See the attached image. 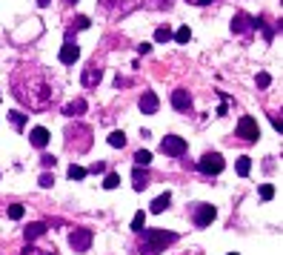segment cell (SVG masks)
Listing matches in <instances>:
<instances>
[{
  "label": "cell",
  "mask_w": 283,
  "mask_h": 255,
  "mask_svg": "<svg viewBox=\"0 0 283 255\" xmlns=\"http://www.w3.org/2000/svg\"><path fill=\"white\" fill-rule=\"evenodd\" d=\"M12 95L29 112H46L60 98V86L51 78L49 69L37 66V63H20L12 72Z\"/></svg>",
  "instance_id": "6da1fadb"
},
{
  "label": "cell",
  "mask_w": 283,
  "mask_h": 255,
  "mask_svg": "<svg viewBox=\"0 0 283 255\" xmlns=\"http://www.w3.org/2000/svg\"><path fill=\"white\" fill-rule=\"evenodd\" d=\"M175 241H178L175 232H166V229H143L137 255H160L166 250V244H175Z\"/></svg>",
  "instance_id": "7a4b0ae2"
},
{
  "label": "cell",
  "mask_w": 283,
  "mask_h": 255,
  "mask_svg": "<svg viewBox=\"0 0 283 255\" xmlns=\"http://www.w3.org/2000/svg\"><path fill=\"white\" fill-rule=\"evenodd\" d=\"M98 6L106 17L117 20V17H126V15H132L134 9H140L143 0H98Z\"/></svg>",
  "instance_id": "3957f363"
},
{
  "label": "cell",
  "mask_w": 283,
  "mask_h": 255,
  "mask_svg": "<svg viewBox=\"0 0 283 255\" xmlns=\"http://www.w3.org/2000/svg\"><path fill=\"white\" fill-rule=\"evenodd\" d=\"M198 170L203 172V175H220V172L226 170V161H223V155H217V152H206L200 158Z\"/></svg>",
  "instance_id": "277c9868"
},
{
  "label": "cell",
  "mask_w": 283,
  "mask_h": 255,
  "mask_svg": "<svg viewBox=\"0 0 283 255\" xmlns=\"http://www.w3.org/2000/svg\"><path fill=\"white\" fill-rule=\"evenodd\" d=\"M237 135L243 138V141H257V138H260L257 120L252 118V115H243V118L237 120Z\"/></svg>",
  "instance_id": "5b68a950"
},
{
  "label": "cell",
  "mask_w": 283,
  "mask_h": 255,
  "mask_svg": "<svg viewBox=\"0 0 283 255\" xmlns=\"http://www.w3.org/2000/svg\"><path fill=\"white\" fill-rule=\"evenodd\" d=\"M69 244L77 250V253H86L92 247V229H83V227H75L69 232Z\"/></svg>",
  "instance_id": "8992f818"
},
{
  "label": "cell",
  "mask_w": 283,
  "mask_h": 255,
  "mask_svg": "<svg viewBox=\"0 0 283 255\" xmlns=\"http://www.w3.org/2000/svg\"><path fill=\"white\" fill-rule=\"evenodd\" d=\"M160 152L163 155H172V158H180L186 152V141L180 135H166L160 141Z\"/></svg>",
  "instance_id": "52a82bcc"
},
{
  "label": "cell",
  "mask_w": 283,
  "mask_h": 255,
  "mask_svg": "<svg viewBox=\"0 0 283 255\" xmlns=\"http://www.w3.org/2000/svg\"><path fill=\"white\" fill-rule=\"evenodd\" d=\"M215 218H217V209L212 204H200L198 209H195V224H198V227H209Z\"/></svg>",
  "instance_id": "ba28073f"
},
{
  "label": "cell",
  "mask_w": 283,
  "mask_h": 255,
  "mask_svg": "<svg viewBox=\"0 0 283 255\" xmlns=\"http://www.w3.org/2000/svg\"><path fill=\"white\" fill-rule=\"evenodd\" d=\"M77 57H80V49H77V43H75V40H66V43L60 46V63L72 66V63H77Z\"/></svg>",
  "instance_id": "9c48e42d"
},
{
  "label": "cell",
  "mask_w": 283,
  "mask_h": 255,
  "mask_svg": "<svg viewBox=\"0 0 283 255\" xmlns=\"http://www.w3.org/2000/svg\"><path fill=\"white\" fill-rule=\"evenodd\" d=\"M172 106H175L178 112H189V109H192V95H189L186 89H175V92H172Z\"/></svg>",
  "instance_id": "30bf717a"
},
{
  "label": "cell",
  "mask_w": 283,
  "mask_h": 255,
  "mask_svg": "<svg viewBox=\"0 0 283 255\" xmlns=\"http://www.w3.org/2000/svg\"><path fill=\"white\" fill-rule=\"evenodd\" d=\"M100 78H103V69L100 66H86L83 75H80V84L89 86V89H95V86L100 84Z\"/></svg>",
  "instance_id": "8fae6325"
},
{
  "label": "cell",
  "mask_w": 283,
  "mask_h": 255,
  "mask_svg": "<svg viewBox=\"0 0 283 255\" xmlns=\"http://www.w3.org/2000/svg\"><path fill=\"white\" fill-rule=\"evenodd\" d=\"M46 232H49V224H46V221L26 224V229H23V235H26V241H34V238H40V235H46Z\"/></svg>",
  "instance_id": "7c38bea8"
},
{
  "label": "cell",
  "mask_w": 283,
  "mask_h": 255,
  "mask_svg": "<svg viewBox=\"0 0 283 255\" xmlns=\"http://www.w3.org/2000/svg\"><path fill=\"white\" fill-rule=\"evenodd\" d=\"M157 106H160V101H157V95L154 92H143V98H140V112H146V115H154L157 112Z\"/></svg>",
  "instance_id": "4fadbf2b"
},
{
  "label": "cell",
  "mask_w": 283,
  "mask_h": 255,
  "mask_svg": "<svg viewBox=\"0 0 283 255\" xmlns=\"http://www.w3.org/2000/svg\"><path fill=\"white\" fill-rule=\"evenodd\" d=\"M29 141H32V146L43 149V146L49 143V129H46V126H34L32 132H29Z\"/></svg>",
  "instance_id": "5bb4252c"
},
{
  "label": "cell",
  "mask_w": 283,
  "mask_h": 255,
  "mask_svg": "<svg viewBox=\"0 0 283 255\" xmlns=\"http://www.w3.org/2000/svg\"><path fill=\"white\" fill-rule=\"evenodd\" d=\"M63 115H69V118H80V115H86V101L83 98L69 101L66 106H63Z\"/></svg>",
  "instance_id": "9a60e30c"
},
{
  "label": "cell",
  "mask_w": 283,
  "mask_h": 255,
  "mask_svg": "<svg viewBox=\"0 0 283 255\" xmlns=\"http://www.w3.org/2000/svg\"><path fill=\"white\" fill-rule=\"evenodd\" d=\"M132 187H134V192H143V189L149 187V172L140 170V167H134V172H132Z\"/></svg>",
  "instance_id": "2e32d148"
},
{
  "label": "cell",
  "mask_w": 283,
  "mask_h": 255,
  "mask_svg": "<svg viewBox=\"0 0 283 255\" xmlns=\"http://www.w3.org/2000/svg\"><path fill=\"white\" fill-rule=\"evenodd\" d=\"M249 29H252V17L243 15V12H237V15L232 17V32L243 34V32H249Z\"/></svg>",
  "instance_id": "e0dca14e"
},
{
  "label": "cell",
  "mask_w": 283,
  "mask_h": 255,
  "mask_svg": "<svg viewBox=\"0 0 283 255\" xmlns=\"http://www.w3.org/2000/svg\"><path fill=\"white\" fill-rule=\"evenodd\" d=\"M172 204V195H169V192H163V195H157V198H154V201H152V212H154V215H157V212H163V209H166V206Z\"/></svg>",
  "instance_id": "ac0fdd59"
},
{
  "label": "cell",
  "mask_w": 283,
  "mask_h": 255,
  "mask_svg": "<svg viewBox=\"0 0 283 255\" xmlns=\"http://www.w3.org/2000/svg\"><path fill=\"white\" fill-rule=\"evenodd\" d=\"M172 40H178V43H189V40H192V29H189V26H180L178 32H172Z\"/></svg>",
  "instance_id": "d6986e66"
},
{
  "label": "cell",
  "mask_w": 283,
  "mask_h": 255,
  "mask_svg": "<svg viewBox=\"0 0 283 255\" xmlns=\"http://www.w3.org/2000/svg\"><path fill=\"white\" fill-rule=\"evenodd\" d=\"M134 164H137V167H149V164H152V152H149V149H137V152H134Z\"/></svg>",
  "instance_id": "ffe728a7"
},
{
  "label": "cell",
  "mask_w": 283,
  "mask_h": 255,
  "mask_svg": "<svg viewBox=\"0 0 283 255\" xmlns=\"http://www.w3.org/2000/svg\"><path fill=\"white\" fill-rule=\"evenodd\" d=\"M109 146L123 149V146H126V135H123V132H109Z\"/></svg>",
  "instance_id": "44dd1931"
},
{
  "label": "cell",
  "mask_w": 283,
  "mask_h": 255,
  "mask_svg": "<svg viewBox=\"0 0 283 255\" xmlns=\"http://www.w3.org/2000/svg\"><path fill=\"white\" fill-rule=\"evenodd\" d=\"M154 40H157V43L172 40V29H169V26H157V29H154Z\"/></svg>",
  "instance_id": "7402d4cb"
},
{
  "label": "cell",
  "mask_w": 283,
  "mask_h": 255,
  "mask_svg": "<svg viewBox=\"0 0 283 255\" xmlns=\"http://www.w3.org/2000/svg\"><path fill=\"white\" fill-rule=\"evenodd\" d=\"M132 229L134 232H143V229H146V212H137L132 218Z\"/></svg>",
  "instance_id": "603a6c76"
},
{
  "label": "cell",
  "mask_w": 283,
  "mask_h": 255,
  "mask_svg": "<svg viewBox=\"0 0 283 255\" xmlns=\"http://www.w3.org/2000/svg\"><path fill=\"white\" fill-rule=\"evenodd\" d=\"M249 170H252V161H249V158H240V161H237V175H240V178H246Z\"/></svg>",
  "instance_id": "cb8c5ba5"
},
{
  "label": "cell",
  "mask_w": 283,
  "mask_h": 255,
  "mask_svg": "<svg viewBox=\"0 0 283 255\" xmlns=\"http://www.w3.org/2000/svg\"><path fill=\"white\" fill-rule=\"evenodd\" d=\"M69 178H72V181H83V178H86V170H83V167H75V164H72V167H69Z\"/></svg>",
  "instance_id": "d4e9b609"
},
{
  "label": "cell",
  "mask_w": 283,
  "mask_h": 255,
  "mask_svg": "<svg viewBox=\"0 0 283 255\" xmlns=\"http://www.w3.org/2000/svg\"><path fill=\"white\" fill-rule=\"evenodd\" d=\"M255 84H257V89H269V84H272V75H269V72H260V75L255 78Z\"/></svg>",
  "instance_id": "484cf974"
},
{
  "label": "cell",
  "mask_w": 283,
  "mask_h": 255,
  "mask_svg": "<svg viewBox=\"0 0 283 255\" xmlns=\"http://www.w3.org/2000/svg\"><path fill=\"white\" fill-rule=\"evenodd\" d=\"M9 120L15 123L17 129H23V126H26V115H23V112H9Z\"/></svg>",
  "instance_id": "4316f807"
},
{
  "label": "cell",
  "mask_w": 283,
  "mask_h": 255,
  "mask_svg": "<svg viewBox=\"0 0 283 255\" xmlns=\"http://www.w3.org/2000/svg\"><path fill=\"white\" fill-rule=\"evenodd\" d=\"M117 184H120V175H117V172H109L106 181H103V187H106V189H115Z\"/></svg>",
  "instance_id": "83f0119b"
},
{
  "label": "cell",
  "mask_w": 283,
  "mask_h": 255,
  "mask_svg": "<svg viewBox=\"0 0 283 255\" xmlns=\"http://www.w3.org/2000/svg\"><path fill=\"white\" fill-rule=\"evenodd\" d=\"M23 212H26V209H23L20 204H12V206H9V218H12V221H20V218H23Z\"/></svg>",
  "instance_id": "f1b7e54d"
},
{
  "label": "cell",
  "mask_w": 283,
  "mask_h": 255,
  "mask_svg": "<svg viewBox=\"0 0 283 255\" xmlns=\"http://www.w3.org/2000/svg\"><path fill=\"white\" fill-rule=\"evenodd\" d=\"M260 198H263V201H272V198H275V187H272V184H263V187H260Z\"/></svg>",
  "instance_id": "f546056e"
},
{
  "label": "cell",
  "mask_w": 283,
  "mask_h": 255,
  "mask_svg": "<svg viewBox=\"0 0 283 255\" xmlns=\"http://www.w3.org/2000/svg\"><path fill=\"white\" fill-rule=\"evenodd\" d=\"M37 184H40V187H43V189H49L51 184H54V175H51V172H43V175H40V181H37Z\"/></svg>",
  "instance_id": "4dcf8cb0"
},
{
  "label": "cell",
  "mask_w": 283,
  "mask_h": 255,
  "mask_svg": "<svg viewBox=\"0 0 283 255\" xmlns=\"http://www.w3.org/2000/svg\"><path fill=\"white\" fill-rule=\"evenodd\" d=\"M20 255H57V253H49V250H37V247H26Z\"/></svg>",
  "instance_id": "1f68e13d"
},
{
  "label": "cell",
  "mask_w": 283,
  "mask_h": 255,
  "mask_svg": "<svg viewBox=\"0 0 283 255\" xmlns=\"http://www.w3.org/2000/svg\"><path fill=\"white\" fill-rule=\"evenodd\" d=\"M146 6H152V9H169L172 0H146Z\"/></svg>",
  "instance_id": "d6a6232c"
},
{
  "label": "cell",
  "mask_w": 283,
  "mask_h": 255,
  "mask_svg": "<svg viewBox=\"0 0 283 255\" xmlns=\"http://www.w3.org/2000/svg\"><path fill=\"white\" fill-rule=\"evenodd\" d=\"M89 23H92V20H89V17H77V20H75V29H89Z\"/></svg>",
  "instance_id": "836d02e7"
},
{
  "label": "cell",
  "mask_w": 283,
  "mask_h": 255,
  "mask_svg": "<svg viewBox=\"0 0 283 255\" xmlns=\"http://www.w3.org/2000/svg\"><path fill=\"white\" fill-rule=\"evenodd\" d=\"M103 170H106V164H103V161H95V164L89 167V172H95V175H98V172H103Z\"/></svg>",
  "instance_id": "e575fe53"
},
{
  "label": "cell",
  "mask_w": 283,
  "mask_h": 255,
  "mask_svg": "<svg viewBox=\"0 0 283 255\" xmlns=\"http://www.w3.org/2000/svg\"><path fill=\"white\" fill-rule=\"evenodd\" d=\"M115 86H117V89H126V86H129V78H120V75H117V78H115Z\"/></svg>",
  "instance_id": "d590c367"
},
{
  "label": "cell",
  "mask_w": 283,
  "mask_h": 255,
  "mask_svg": "<svg viewBox=\"0 0 283 255\" xmlns=\"http://www.w3.org/2000/svg\"><path fill=\"white\" fill-rule=\"evenodd\" d=\"M189 6H209V3H215V0H186Z\"/></svg>",
  "instance_id": "8d00e7d4"
},
{
  "label": "cell",
  "mask_w": 283,
  "mask_h": 255,
  "mask_svg": "<svg viewBox=\"0 0 283 255\" xmlns=\"http://www.w3.org/2000/svg\"><path fill=\"white\" fill-rule=\"evenodd\" d=\"M137 52H140V55H149V52H152V43H140V46H137Z\"/></svg>",
  "instance_id": "74e56055"
},
{
  "label": "cell",
  "mask_w": 283,
  "mask_h": 255,
  "mask_svg": "<svg viewBox=\"0 0 283 255\" xmlns=\"http://www.w3.org/2000/svg\"><path fill=\"white\" fill-rule=\"evenodd\" d=\"M43 167H54V155H43Z\"/></svg>",
  "instance_id": "f35d334b"
},
{
  "label": "cell",
  "mask_w": 283,
  "mask_h": 255,
  "mask_svg": "<svg viewBox=\"0 0 283 255\" xmlns=\"http://www.w3.org/2000/svg\"><path fill=\"white\" fill-rule=\"evenodd\" d=\"M272 126H275L278 132H283V120H281V118H272Z\"/></svg>",
  "instance_id": "ab89813d"
},
{
  "label": "cell",
  "mask_w": 283,
  "mask_h": 255,
  "mask_svg": "<svg viewBox=\"0 0 283 255\" xmlns=\"http://www.w3.org/2000/svg\"><path fill=\"white\" fill-rule=\"evenodd\" d=\"M49 3H51V0H37V6H40V9H46Z\"/></svg>",
  "instance_id": "60d3db41"
},
{
  "label": "cell",
  "mask_w": 283,
  "mask_h": 255,
  "mask_svg": "<svg viewBox=\"0 0 283 255\" xmlns=\"http://www.w3.org/2000/svg\"><path fill=\"white\" fill-rule=\"evenodd\" d=\"M66 3H77V0H66Z\"/></svg>",
  "instance_id": "b9f144b4"
},
{
  "label": "cell",
  "mask_w": 283,
  "mask_h": 255,
  "mask_svg": "<svg viewBox=\"0 0 283 255\" xmlns=\"http://www.w3.org/2000/svg\"><path fill=\"white\" fill-rule=\"evenodd\" d=\"M229 255H237V253H229Z\"/></svg>",
  "instance_id": "7bdbcfd3"
}]
</instances>
